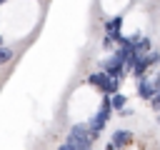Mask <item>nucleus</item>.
Segmentation results:
<instances>
[{"instance_id":"1","label":"nucleus","mask_w":160,"mask_h":150,"mask_svg":"<svg viewBox=\"0 0 160 150\" xmlns=\"http://www.w3.org/2000/svg\"><path fill=\"white\" fill-rule=\"evenodd\" d=\"M92 142H95V138L90 135L88 122H75V125H70L68 138H65V145H70V148H75V150H90Z\"/></svg>"},{"instance_id":"2","label":"nucleus","mask_w":160,"mask_h":150,"mask_svg":"<svg viewBox=\"0 0 160 150\" xmlns=\"http://www.w3.org/2000/svg\"><path fill=\"white\" fill-rule=\"evenodd\" d=\"M85 82H88V85H92V88H98L105 98H110V95L120 92V80H112V78H108L105 72H90V75L85 78Z\"/></svg>"},{"instance_id":"3","label":"nucleus","mask_w":160,"mask_h":150,"mask_svg":"<svg viewBox=\"0 0 160 150\" xmlns=\"http://www.w3.org/2000/svg\"><path fill=\"white\" fill-rule=\"evenodd\" d=\"M110 115H112V108H110V98H102V102H100V110L90 118V122H88V128H90V135L98 140V135L102 132V128L108 125V120H110Z\"/></svg>"},{"instance_id":"4","label":"nucleus","mask_w":160,"mask_h":150,"mask_svg":"<svg viewBox=\"0 0 160 150\" xmlns=\"http://www.w3.org/2000/svg\"><path fill=\"white\" fill-rule=\"evenodd\" d=\"M135 142V135L130 132V130H125V128H120V130H115L112 135H110V145L115 148V150H125V148H130Z\"/></svg>"},{"instance_id":"5","label":"nucleus","mask_w":160,"mask_h":150,"mask_svg":"<svg viewBox=\"0 0 160 150\" xmlns=\"http://www.w3.org/2000/svg\"><path fill=\"white\" fill-rule=\"evenodd\" d=\"M138 95L142 98V100H152L155 95H158V90H155V85H152V80L150 78H142V80H138Z\"/></svg>"},{"instance_id":"6","label":"nucleus","mask_w":160,"mask_h":150,"mask_svg":"<svg viewBox=\"0 0 160 150\" xmlns=\"http://www.w3.org/2000/svg\"><path fill=\"white\" fill-rule=\"evenodd\" d=\"M125 105H128V95H125V92L110 95V108H112V110H125Z\"/></svg>"},{"instance_id":"7","label":"nucleus","mask_w":160,"mask_h":150,"mask_svg":"<svg viewBox=\"0 0 160 150\" xmlns=\"http://www.w3.org/2000/svg\"><path fill=\"white\" fill-rule=\"evenodd\" d=\"M12 58H15V50H12V48H8V45H2V48H0V65L10 62Z\"/></svg>"},{"instance_id":"8","label":"nucleus","mask_w":160,"mask_h":150,"mask_svg":"<svg viewBox=\"0 0 160 150\" xmlns=\"http://www.w3.org/2000/svg\"><path fill=\"white\" fill-rule=\"evenodd\" d=\"M145 60H148V65H150V68H155V65L160 62V52H158V50H150V52L145 55Z\"/></svg>"},{"instance_id":"9","label":"nucleus","mask_w":160,"mask_h":150,"mask_svg":"<svg viewBox=\"0 0 160 150\" xmlns=\"http://www.w3.org/2000/svg\"><path fill=\"white\" fill-rule=\"evenodd\" d=\"M152 85H155V90H158V92H160V72H158V75H155V78H152Z\"/></svg>"},{"instance_id":"10","label":"nucleus","mask_w":160,"mask_h":150,"mask_svg":"<svg viewBox=\"0 0 160 150\" xmlns=\"http://www.w3.org/2000/svg\"><path fill=\"white\" fill-rule=\"evenodd\" d=\"M58 150H75V148H70V145H65V142H62V145H60Z\"/></svg>"},{"instance_id":"11","label":"nucleus","mask_w":160,"mask_h":150,"mask_svg":"<svg viewBox=\"0 0 160 150\" xmlns=\"http://www.w3.org/2000/svg\"><path fill=\"white\" fill-rule=\"evenodd\" d=\"M105 150H115V148H112V145H110V142H108V145H105Z\"/></svg>"}]
</instances>
